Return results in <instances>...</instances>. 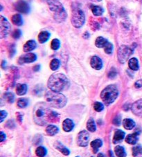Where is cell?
Listing matches in <instances>:
<instances>
[{"label": "cell", "mask_w": 142, "mask_h": 157, "mask_svg": "<svg viewBox=\"0 0 142 157\" xmlns=\"http://www.w3.org/2000/svg\"><path fill=\"white\" fill-rule=\"evenodd\" d=\"M48 87L55 92H60L69 87L68 78L63 73H55L51 75L48 81Z\"/></svg>", "instance_id": "6da1fadb"}, {"label": "cell", "mask_w": 142, "mask_h": 157, "mask_svg": "<svg viewBox=\"0 0 142 157\" xmlns=\"http://www.w3.org/2000/svg\"><path fill=\"white\" fill-rule=\"evenodd\" d=\"M47 2L49 9L52 12L54 20L59 23L64 22L67 14L60 0H47Z\"/></svg>", "instance_id": "7a4b0ae2"}, {"label": "cell", "mask_w": 142, "mask_h": 157, "mask_svg": "<svg viewBox=\"0 0 142 157\" xmlns=\"http://www.w3.org/2000/svg\"><path fill=\"white\" fill-rule=\"evenodd\" d=\"M47 101L51 105V106L55 108H63L66 105L67 98L64 95L60 92L49 91L47 92L45 95Z\"/></svg>", "instance_id": "3957f363"}, {"label": "cell", "mask_w": 142, "mask_h": 157, "mask_svg": "<svg viewBox=\"0 0 142 157\" xmlns=\"http://www.w3.org/2000/svg\"><path fill=\"white\" fill-rule=\"evenodd\" d=\"M119 95V91L115 85H108L103 90L101 98L106 105H109L115 101Z\"/></svg>", "instance_id": "277c9868"}, {"label": "cell", "mask_w": 142, "mask_h": 157, "mask_svg": "<svg viewBox=\"0 0 142 157\" xmlns=\"http://www.w3.org/2000/svg\"><path fill=\"white\" fill-rule=\"evenodd\" d=\"M56 116H58L57 113L51 112L49 109L44 108V107H39L35 110L34 118H35L36 123L42 125L47 122V120L49 118L53 116L56 117Z\"/></svg>", "instance_id": "5b68a950"}, {"label": "cell", "mask_w": 142, "mask_h": 157, "mask_svg": "<svg viewBox=\"0 0 142 157\" xmlns=\"http://www.w3.org/2000/svg\"><path fill=\"white\" fill-rule=\"evenodd\" d=\"M71 24L75 28H80L85 22V17L83 11L79 8H76L71 13Z\"/></svg>", "instance_id": "8992f818"}, {"label": "cell", "mask_w": 142, "mask_h": 157, "mask_svg": "<svg viewBox=\"0 0 142 157\" xmlns=\"http://www.w3.org/2000/svg\"><path fill=\"white\" fill-rule=\"evenodd\" d=\"M135 48L132 46L131 47H128L126 45H122L119 47L118 50V60L119 62L124 64L128 60L129 57L133 53L135 50Z\"/></svg>", "instance_id": "52a82bcc"}, {"label": "cell", "mask_w": 142, "mask_h": 157, "mask_svg": "<svg viewBox=\"0 0 142 157\" xmlns=\"http://www.w3.org/2000/svg\"><path fill=\"white\" fill-rule=\"evenodd\" d=\"M11 30V25L8 20L3 16L0 17V37L4 38L7 37Z\"/></svg>", "instance_id": "ba28073f"}, {"label": "cell", "mask_w": 142, "mask_h": 157, "mask_svg": "<svg viewBox=\"0 0 142 157\" xmlns=\"http://www.w3.org/2000/svg\"><path fill=\"white\" fill-rule=\"evenodd\" d=\"M15 8L20 13L26 14L30 11L29 4L24 0H18L15 4Z\"/></svg>", "instance_id": "9c48e42d"}, {"label": "cell", "mask_w": 142, "mask_h": 157, "mask_svg": "<svg viewBox=\"0 0 142 157\" xmlns=\"http://www.w3.org/2000/svg\"><path fill=\"white\" fill-rule=\"evenodd\" d=\"M89 141H90V134L87 131H81L78 136V141L77 143L80 147L88 146Z\"/></svg>", "instance_id": "30bf717a"}, {"label": "cell", "mask_w": 142, "mask_h": 157, "mask_svg": "<svg viewBox=\"0 0 142 157\" xmlns=\"http://www.w3.org/2000/svg\"><path fill=\"white\" fill-rule=\"evenodd\" d=\"M37 60V56L34 53H26L20 56L19 58V64H24V63H31L35 62Z\"/></svg>", "instance_id": "8fae6325"}, {"label": "cell", "mask_w": 142, "mask_h": 157, "mask_svg": "<svg viewBox=\"0 0 142 157\" xmlns=\"http://www.w3.org/2000/svg\"><path fill=\"white\" fill-rule=\"evenodd\" d=\"M132 111L137 116L142 117V99L134 102L132 106Z\"/></svg>", "instance_id": "7c38bea8"}, {"label": "cell", "mask_w": 142, "mask_h": 157, "mask_svg": "<svg viewBox=\"0 0 142 157\" xmlns=\"http://www.w3.org/2000/svg\"><path fill=\"white\" fill-rule=\"evenodd\" d=\"M90 64L92 67L96 70H100L103 67V62L101 59L98 56H93L90 61Z\"/></svg>", "instance_id": "4fadbf2b"}, {"label": "cell", "mask_w": 142, "mask_h": 157, "mask_svg": "<svg viewBox=\"0 0 142 157\" xmlns=\"http://www.w3.org/2000/svg\"><path fill=\"white\" fill-rule=\"evenodd\" d=\"M73 127H74V123H73V122L71 120V119L67 118L63 121V130H64L65 132H71V131L73 129Z\"/></svg>", "instance_id": "5bb4252c"}, {"label": "cell", "mask_w": 142, "mask_h": 157, "mask_svg": "<svg viewBox=\"0 0 142 157\" xmlns=\"http://www.w3.org/2000/svg\"><path fill=\"white\" fill-rule=\"evenodd\" d=\"M37 47V44L35 41L34 40H29L26 42L24 45L23 49L24 52H30V51L34 50Z\"/></svg>", "instance_id": "9a60e30c"}, {"label": "cell", "mask_w": 142, "mask_h": 157, "mask_svg": "<svg viewBox=\"0 0 142 157\" xmlns=\"http://www.w3.org/2000/svg\"><path fill=\"white\" fill-rule=\"evenodd\" d=\"M125 138V132H123L122 130L120 129H118L114 133V138H113V143L114 144L118 143H120L123 139Z\"/></svg>", "instance_id": "2e32d148"}, {"label": "cell", "mask_w": 142, "mask_h": 157, "mask_svg": "<svg viewBox=\"0 0 142 157\" xmlns=\"http://www.w3.org/2000/svg\"><path fill=\"white\" fill-rule=\"evenodd\" d=\"M54 146L56 149L58 150L60 152H62L63 154L65 155V156H68L70 154L69 150H68L65 146L63 145L60 142H59V141H56V142L54 143Z\"/></svg>", "instance_id": "e0dca14e"}, {"label": "cell", "mask_w": 142, "mask_h": 157, "mask_svg": "<svg viewBox=\"0 0 142 157\" xmlns=\"http://www.w3.org/2000/svg\"><path fill=\"white\" fill-rule=\"evenodd\" d=\"M51 35L48 31H42L38 35V41L40 44H44L49 40Z\"/></svg>", "instance_id": "ac0fdd59"}, {"label": "cell", "mask_w": 142, "mask_h": 157, "mask_svg": "<svg viewBox=\"0 0 142 157\" xmlns=\"http://www.w3.org/2000/svg\"><path fill=\"white\" fill-rule=\"evenodd\" d=\"M139 134L137 133H134V134H129V135L127 136L126 139V141L130 145H135L137 143L139 137H138Z\"/></svg>", "instance_id": "d6986e66"}, {"label": "cell", "mask_w": 142, "mask_h": 157, "mask_svg": "<svg viewBox=\"0 0 142 157\" xmlns=\"http://www.w3.org/2000/svg\"><path fill=\"white\" fill-rule=\"evenodd\" d=\"M59 132V129L56 126L53 125H49L46 128V132L49 136H53L58 134Z\"/></svg>", "instance_id": "ffe728a7"}, {"label": "cell", "mask_w": 142, "mask_h": 157, "mask_svg": "<svg viewBox=\"0 0 142 157\" xmlns=\"http://www.w3.org/2000/svg\"><path fill=\"white\" fill-rule=\"evenodd\" d=\"M27 86L24 84H18L16 87V93L19 95H23L26 93Z\"/></svg>", "instance_id": "44dd1931"}, {"label": "cell", "mask_w": 142, "mask_h": 157, "mask_svg": "<svg viewBox=\"0 0 142 157\" xmlns=\"http://www.w3.org/2000/svg\"><path fill=\"white\" fill-rule=\"evenodd\" d=\"M123 125L125 129H132L135 126V122L134 120L130 118H126L123 120Z\"/></svg>", "instance_id": "7402d4cb"}, {"label": "cell", "mask_w": 142, "mask_h": 157, "mask_svg": "<svg viewBox=\"0 0 142 157\" xmlns=\"http://www.w3.org/2000/svg\"><path fill=\"white\" fill-rule=\"evenodd\" d=\"M128 66H129L130 69L133 70V71H137V70H139V68L138 60L135 58H131L128 62Z\"/></svg>", "instance_id": "603a6c76"}, {"label": "cell", "mask_w": 142, "mask_h": 157, "mask_svg": "<svg viewBox=\"0 0 142 157\" xmlns=\"http://www.w3.org/2000/svg\"><path fill=\"white\" fill-rule=\"evenodd\" d=\"M108 43V41L103 37H97L95 42V45L98 48H105V47Z\"/></svg>", "instance_id": "cb8c5ba5"}, {"label": "cell", "mask_w": 142, "mask_h": 157, "mask_svg": "<svg viewBox=\"0 0 142 157\" xmlns=\"http://www.w3.org/2000/svg\"><path fill=\"white\" fill-rule=\"evenodd\" d=\"M12 22L13 24L16 26H22L23 24V19L20 14H15L12 17Z\"/></svg>", "instance_id": "d4e9b609"}, {"label": "cell", "mask_w": 142, "mask_h": 157, "mask_svg": "<svg viewBox=\"0 0 142 157\" xmlns=\"http://www.w3.org/2000/svg\"><path fill=\"white\" fill-rule=\"evenodd\" d=\"M91 9L94 15L95 16H101L104 13V9L99 6H92Z\"/></svg>", "instance_id": "484cf974"}, {"label": "cell", "mask_w": 142, "mask_h": 157, "mask_svg": "<svg viewBox=\"0 0 142 157\" xmlns=\"http://www.w3.org/2000/svg\"><path fill=\"white\" fill-rule=\"evenodd\" d=\"M114 152H115L116 155L118 157H126L127 155L124 147L117 146L114 148Z\"/></svg>", "instance_id": "4316f807"}, {"label": "cell", "mask_w": 142, "mask_h": 157, "mask_svg": "<svg viewBox=\"0 0 142 157\" xmlns=\"http://www.w3.org/2000/svg\"><path fill=\"white\" fill-rule=\"evenodd\" d=\"M102 145H103L102 141L99 139H96L95 140V141H92L91 143V147L92 148V149H93L94 152V153L98 152L99 149L102 146Z\"/></svg>", "instance_id": "83f0119b"}, {"label": "cell", "mask_w": 142, "mask_h": 157, "mask_svg": "<svg viewBox=\"0 0 142 157\" xmlns=\"http://www.w3.org/2000/svg\"><path fill=\"white\" fill-rule=\"evenodd\" d=\"M87 128H88V129L90 132H95L96 129V127L95 122L93 118L89 119L88 122H87Z\"/></svg>", "instance_id": "f1b7e54d"}, {"label": "cell", "mask_w": 142, "mask_h": 157, "mask_svg": "<svg viewBox=\"0 0 142 157\" xmlns=\"http://www.w3.org/2000/svg\"><path fill=\"white\" fill-rule=\"evenodd\" d=\"M47 149L45 148L42 146H40L36 149V151H35V153H36V155L38 157H44L47 154Z\"/></svg>", "instance_id": "f546056e"}, {"label": "cell", "mask_w": 142, "mask_h": 157, "mask_svg": "<svg viewBox=\"0 0 142 157\" xmlns=\"http://www.w3.org/2000/svg\"><path fill=\"white\" fill-rule=\"evenodd\" d=\"M60 66V61L58 59H54L50 63V68L52 71H56Z\"/></svg>", "instance_id": "4dcf8cb0"}, {"label": "cell", "mask_w": 142, "mask_h": 157, "mask_svg": "<svg viewBox=\"0 0 142 157\" xmlns=\"http://www.w3.org/2000/svg\"><path fill=\"white\" fill-rule=\"evenodd\" d=\"M29 105V100L26 98H20L18 101V106L20 108H24Z\"/></svg>", "instance_id": "1f68e13d"}, {"label": "cell", "mask_w": 142, "mask_h": 157, "mask_svg": "<svg viewBox=\"0 0 142 157\" xmlns=\"http://www.w3.org/2000/svg\"><path fill=\"white\" fill-rule=\"evenodd\" d=\"M60 47V42L59 40H58V39H54V40L51 41V47L53 50H58Z\"/></svg>", "instance_id": "d6a6232c"}, {"label": "cell", "mask_w": 142, "mask_h": 157, "mask_svg": "<svg viewBox=\"0 0 142 157\" xmlns=\"http://www.w3.org/2000/svg\"><path fill=\"white\" fill-rule=\"evenodd\" d=\"M142 154V146L137 145L132 148V155L134 156H137L139 154Z\"/></svg>", "instance_id": "836d02e7"}, {"label": "cell", "mask_w": 142, "mask_h": 157, "mask_svg": "<svg viewBox=\"0 0 142 157\" xmlns=\"http://www.w3.org/2000/svg\"><path fill=\"white\" fill-rule=\"evenodd\" d=\"M4 98L6 99V100L10 103H13V101H14V95L12 93H6L4 94Z\"/></svg>", "instance_id": "e575fe53"}, {"label": "cell", "mask_w": 142, "mask_h": 157, "mask_svg": "<svg viewBox=\"0 0 142 157\" xmlns=\"http://www.w3.org/2000/svg\"><path fill=\"white\" fill-rule=\"evenodd\" d=\"M94 110L96 111V112H101V111L103 110L104 106L101 102H96L94 103Z\"/></svg>", "instance_id": "d590c367"}, {"label": "cell", "mask_w": 142, "mask_h": 157, "mask_svg": "<svg viewBox=\"0 0 142 157\" xmlns=\"http://www.w3.org/2000/svg\"><path fill=\"white\" fill-rule=\"evenodd\" d=\"M104 49H104V50H105V52L107 54H112V51H113V45H112V44H111V43H109V42H108V43L107 44V45L105 46Z\"/></svg>", "instance_id": "8d00e7d4"}, {"label": "cell", "mask_w": 142, "mask_h": 157, "mask_svg": "<svg viewBox=\"0 0 142 157\" xmlns=\"http://www.w3.org/2000/svg\"><path fill=\"white\" fill-rule=\"evenodd\" d=\"M21 35H22L21 30L20 29H16L14 32H13V38L15 39H18L19 37H20V36H21Z\"/></svg>", "instance_id": "74e56055"}, {"label": "cell", "mask_w": 142, "mask_h": 157, "mask_svg": "<svg viewBox=\"0 0 142 157\" xmlns=\"http://www.w3.org/2000/svg\"><path fill=\"white\" fill-rule=\"evenodd\" d=\"M121 122V119L120 116H117L114 119V120H113V123L116 125H120Z\"/></svg>", "instance_id": "f35d334b"}, {"label": "cell", "mask_w": 142, "mask_h": 157, "mask_svg": "<svg viewBox=\"0 0 142 157\" xmlns=\"http://www.w3.org/2000/svg\"><path fill=\"white\" fill-rule=\"evenodd\" d=\"M0 114H1V118H0L1 120H0V122H2L4 119L6 117V116H7V113H6V112H5V111H1Z\"/></svg>", "instance_id": "ab89813d"}, {"label": "cell", "mask_w": 142, "mask_h": 157, "mask_svg": "<svg viewBox=\"0 0 142 157\" xmlns=\"http://www.w3.org/2000/svg\"><path fill=\"white\" fill-rule=\"evenodd\" d=\"M116 76H117V72H116V71H114V69H113L112 70H111V71H109V74H108L109 78H114V77H115Z\"/></svg>", "instance_id": "60d3db41"}, {"label": "cell", "mask_w": 142, "mask_h": 157, "mask_svg": "<svg viewBox=\"0 0 142 157\" xmlns=\"http://www.w3.org/2000/svg\"><path fill=\"white\" fill-rule=\"evenodd\" d=\"M135 87L136 88H140L142 87V80H140V81H137L136 83H135Z\"/></svg>", "instance_id": "b9f144b4"}, {"label": "cell", "mask_w": 142, "mask_h": 157, "mask_svg": "<svg viewBox=\"0 0 142 157\" xmlns=\"http://www.w3.org/2000/svg\"><path fill=\"white\" fill-rule=\"evenodd\" d=\"M0 138H1V141L3 142L5 139H6V134L4 132H0Z\"/></svg>", "instance_id": "7bdbcfd3"}, {"label": "cell", "mask_w": 142, "mask_h": 157, "mask_svg": "<svg viewBox=\"0 0 142 157\" xmlns=\"http://www.w3.org/2000/svg\"><path fill=\"white\" fill-rule=\"evenodd\" d=\"M97 157H105V155L103 154L99 153L98 154V156H97Z\"/></svg>", "instance_id": "ee69618b"}, {"label": "cell", "mask_w": 142, "mask_h": 157, "mask_svg": "<svg viewBox=\"0 0 142 157\" xmlns=\"http://www.w3.org/2000/svg\"><path fill=\"white\" fill-rule=\"evenodd\" d=\"M109 155H110V157H114V156H113V154L111 151H109Z\"/></svg>", "instance_id": "f6af8a7d"}, {"label": "cell", "mask_w": 142, "mask_h": 157, "mask_svg": "<svg viewBox=\"0 0 142 157\" xmlns=\"http://www.w3.org/2000/svg\"><path fill=\"white\" fill-rule=\"evenodd\" d=\"M97 1H102V0H97Z\"/></svg>", "instance_id": "bcb514c9"}, {"label": "cell", "mask_w": 142, "mask_h": 157, "mask_svg": "<svg viewBox=\"0 0 142 157\" xmlns=\"http://www.w3.org/2000/svg\"><path fill=\"white\" fill-rule=\"evenodd\" d=\"M90 157H92V156H90Z\"/></svg>", "instance_id": "7dc6e473"}]
</instances>
